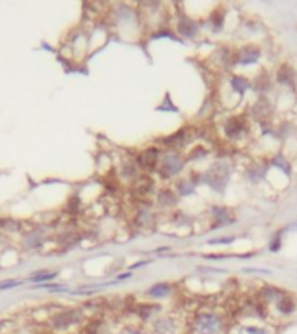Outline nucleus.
I'll return each instance as SVG.
<instances>
[{
	"label": "nucleus",
	"mask_w": 297,
	"mask_h": 334,
	"mask_svg": "<svg viewBox=\"0 0 297 334\" xmlns=\"http://www.w3.org/2000/svg\"><path fill=\"white\" fill-rule=\"evenodd\" d=\"M231 87L235 89L238 94H244V92L248 89V80L242 79V77H233V79H231Z\"/></svg>",
	"instance_id": "2eb2a0df"
},
{
	"label": "nucleus",
	"mask_w": 297,
	"mask_h": 334,
	"mask_svg": "<svg viewBox=\"0 0 297 334\" xmlns=\"http://www.w3.org/2000/svg\"><path fill=\"white\" fill-rule=\"evenodd\" d=\"M278 247H280V238H275V242H273L271 244V247H269V249H271V250H278Z\"/></svg>",
	"instance_id": "5701e85b"
},
{
	"label": "nucleus",
	"mask_w": 297,
	"mask_h": 334,
	"mask_svg": "<svg viewBox=\"0 0 297 334\" xmlns=\"http://www.w3.org/2000/svg\"><path fill=\"white\" fill-rule=\"evenodd\" d=\"M21 282L19 280H5V282H0V289H11V287H16L19 285Z\"/></svg>",
	"instance_id": "412c9836"
},
{
	"label": "nucleus",
	"mask_w": 297,
	"mask_h": 334,
	"mask_svg": "<svg viewBox=\"0 0 297 334\" xmlns=\"http://www.w3.org/2000/svg\"><path fill=\"white\" fill-rule=\"evenodd\" d=\"M238 334H269L264 327H256V326H245L240 327Z\"/></svg>",
	"instance_id": "a211bd4d"
},
{
	"label": "nucleus",
	"mask_w": 297,
	"mask_h": 334,
	"mask_svg": "<svg viewBox=\"0 0 297 334\" xmlns=\"http://www.w3.org/2000/svg\"><path fill=\"white\" fill-rule=\"evenodd\" d=\"M278 82L280 84H283V85H290L292 87L294 85V79H296V71L292 70L290 67H281L280 70H278Z\"/></svg>",
	"instance_id": "f8f14e48"
},
{
	"label": "nucleus",
	"mask_w": 297,
	"mask_h": 334,
	"mask_svg": "<svg viewBox=\"0 0 297 334\" xmlns=\"http://www.w3.org/2000/svg\"><path fill=\"white\" fill-rule=\"evenodd\" d=\"M178 32L182 35V37L191 38V37H195V35H197V32H198V23H197V21L191 19V17L182 16L181 19H179Z\"/></svg>",
	"instance_id": "1a4fd4ad"
},
{
	"label": "nucleus",
	"mask_w": 297,
	"mask_h": 334,
	"mask_svg": "<svg viewBox=\"0 0 297 334\" xmlns=\"http://www.w3.org/2000/svg\"><path fill=\"white\" fill-rule=\"evenodd\" d=\"M56 271H46V270H42V271H37V273H33L32 277H30V280L32 282H44V280H52L56 279Z\"/></svg>",
	"instance_id": "dca6fc26"
},
{
	"label": "nucleus",
	"mask_w": 297,
	"mask_h": 334,
	"mask_svg": "<svg viewBox=\"0 0 297 334\" xmlns=\"http://www.w3.org/2000/svg\"><path fill=\"white\" fill-rule=\"evenodd\" d=\"M259 56H261L259 47L245 46L238 50V54H236V63H240V65H252V63H256L257 59H259Z\"/></svg>",
	"instance_id": "0eeeda50"
},
{
	"label": "nucleus",
	"mask_w": 297,
	"mask_h": 334,
	"mask_svg": "<svg viewBox=\"0 0 297 334\" xmlns=\"http://www.w3.org/2000/svg\"><path fill=\"white\" fill-rule=\"evenodd\" d=\"M153 333L155 334H174L176 333V322L170 317H160L153 320Z\"/></svg>",
	"instance_id": "6e6552de"
},
{
	"label": "nucleus",
	"mask_w": 297,
	"mask_h": 334,
	"mask_svg": "<svg viewBox=\"0 0 297 334\" xmlns=\"http://www.w3.org/2000/svg\"><path fill=\"white\" fill-rule=\"evenodd\" d=\"M195 183H190V181H181V186H179V190H181L182 195H190V193L195 192Z\"/></svg>",
	"instance_id": "aec40b11"
},
{
	"label": "nucleus",
	"mask_w": 297,
	"mask_h": 334,
	"mask_svg": "<svg viewBox=\"0 0 297 334\" xmlns=\"http://www.w3.org/2000/svg\"><path fill=\"white\" fill-rule=\"evenodd\" d=\"M212 213L215 216V225L214 226H223L230 221V211L228 209H221V207H214Z\"/></svg>",
	"instance_id": "ddd939ff"
},
{
	"label": "nucleus",
	"mask_w": 297,
	"mask_h": 334,
	"mask_svg": "<svg viewBox=\"0 0 297 334\" xmlns=\"http://www.w3.org/2000/svg\"><path fill=\"white\" fill-rule=\"evenodd\" d=\"M223 329H224V320L217 313L202 312L193 318L195 334H221Z\"/></svg>",
	"instance_id": "f257e3e1"
},
{
	"label": "nucleus",
	"mask_w": 297,
	"mask_h": 334,
	"mask_svg": "<svg viewBox=\"0 0 297 334\" xmlns=\"http://www.w3.org/2000/svg\"><path fill=\"white\" fill-rule=\"evenodd\" d=\"M245 129H247V124H245V120L242 117H230L226 120V125H224L226 136L230 139L240 138V136L245 133Z\"/></svg>",
	"instance_id": "423d86ee"
},
{
	"label": "nucleus",
	"mask_w": 297,
	"mask_h": 334,
	"mask_svg": "<svg viewBox=\"0 0 297 334\" xmlns=\"http://www.w3.org/2000/svg\"><path fill=\"white\" fill-rule=\"evenodd\" d=\"M277 306H278V312L280 313L289 315V313H292L294 310H296V301H294V298H290L289 294H280Z\"/></svg>",
	"instance_id": "9b49d317"
},
{
	"label": "nucleus",
	"mask_w": 297,
	"mask_h": 334,
	"mask_svg": "<svg viewBox=\"0 0 297 334\" xmlns=\"http://www.w3.org/2000/svg\"><path fill=\"white\" fill-rule=\"evenodd\" d=\"M184 167V159L176 151H167V153L160 155V162H158V171L164 178H174L182 171Z\"/></svg>",
	"instance_id": "f03ea898"
},
{
	"label": "nucleus",
	"mask_w": 297,
	"mask_h": 334,
	"mask_svg": "<svg viewBox=\"0 0 297 334\" xmlns=\"http://www.w3.org/2000/svg\"><path fill=\"white\" fill-rule=\"evenodd\" d=\"M233 242V237H223V238H219V240H211L209 244H230Z\"/></svg>",
	"instance_id": "4be33fe9"
},
{
	"label": "nucleus",
	"mask_w": 297,
	"mask_h": 334,
	"mask_svg": "<svg viewBox=\"0 0 297 334\" xmlns=\"http://www.w3.org/2000/svg\"><path fill=\"white\" fill-rule=\"evenodd\" d=\"M172 292V285L167 284V282H160V284H155L146 291V296L153 298V300H160V298H167Z\"/></svg>",
	"instance_id": "9d476101"
},
{
	"label": "nucleus",
	"mask_w": 297,
	"mask_h": 334,
	"mask_svg": "<svg viewBox=\"0 0 297 334\" xmlns=\"http://www.w3.org/2000/svg\"><path fill=\"white\" fill-rule=\"evenodd\" d=\"M122 169H124V176L125 178H134V176L137 174V164L134 162V160H131V162H125L124 166H122Z\"/></svg>",
	"instance_id": "f3484780"
},
{
	"label": "nucleus",
	"mask_w": 297,
	"mask_h": 334,
	"mask_svg": "<svg viewBox=\"0 0 297 334\" xmlns=\"http://www.w3.org/2000/svg\"><path fill=\"white\" fill-rule=\"evenodd\" d=\"M82 320V312L80 310H65L52 317V326L56 329H68L73 324H79Z\"/></svg>",
	"instance_id": "20e7f679"
},
{
	"label": "nucleus",
	"mask_w": 297,
	"mask_h": 334,
	"mask_svg": "<svg viewBox=\"0 0 297 334\" xmlns=\"http://www.w3.org/2000/svg\"><path fill=\"white\" fill-rule=\"evenodd\" d=\"M139 166L145 169V171H155L160 162V151L157 148H148L143 153L139 155Z\"/></svg>",
	"instance_id": "39448f33"
},
{
	"label": "nucleus",
	"mask_w": 297,
	"mask_h": 334,
	"mask_svg": "<svg viewBox=\"0 0 297 334\" xmlns=\"http://www.w3.org/2000/svg\"><path fill=\"white\" fill-rule=\"evenodd\" d=\"M228 178H230V167L224 162H215L205 174V181L217 192L224 190Z\"/></svg>",
	"instance_id": "7ed1b4c3"
},
{
	"label": "nucleus",
	"mask_w": 297,
	"mask_h": 334,
	"mask_svg": "<svg viewBox=\"0 0 297 334\" xmlns=\"http://www.w3.org/2000/svg\"><path fill=\"white\" fill-rule=\"evenodd\" d=\"M153 186V181L149 180L148 176H145V178H141L139 181H136V184H134V190H136L139 195H146V193L151 190Z\"/></svg>",
	"instance_id": "4468645a"
},
{
	"label": "nucleus",
	"mask_w": 297,
	"mask_h": 334,
	"mask_svg": "<svg viewBox=\"0 0 297 334\" xmlns=\"http://www.w3.org/2000/svg\"><path fill=\"white\" fill-rule=\"evenodd\" d=\"M99 326H101V322H99V320H91L85 327H83L82 334H98Z\"/></svg>",
	"instance_id": "6ab92c4d"
}]
</instances>
